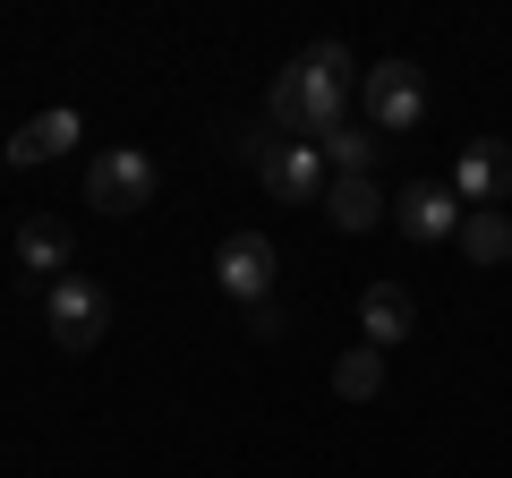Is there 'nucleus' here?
Masks as SVG:
<instances>
[{
	"label": "nucleus",
	"instance_id": "nucleus-1",
	"mask_svg": "<svg viewBox=\"0 0 512 478\" xmlns=\"http://www.w3.org/2000/svg\"><path fill=\"white\" fill-rule=\"evenodd\" d=\"M359 60L342 52V43H308V52L291 60V69L274 77V94H265V120H274L282 137H299V146H325L333 129H350V94H359Z\"/></svg>",
	"mask_w": 512,
	"mask_h": 478
},
{
	"label": "nucleus",
	"instance_id": "nucleus-2",
	"mask_svg": "<svg viewBox=\"0 0 512 478\" xmlns=\"http://www.w3.org/2000/svg\"><path fill=\"white\" fill-rule=\"evenodd\" d=\"M274 274H282V248L265 231H231L214 248V282H222V299H239V308H265V299H274Z\"/></svg>",
	"mask_w": 512,
	"mask_h": 478
},
{
	"label": "nucleus",
	"instance_id": "nucleus-3",
	"mask_svg": "<svg viewBox=\"0 0 512 478\" xmlns=\"http://www.w3.org/2000/svg\"><path fill=\"white\" fill-rule=\"evenodd\" d=\"M86 205L94 214H137V205H154V154L137 146H111L86 163Z\"/></svg>",
	"mask_w": 512,
	"mask_h": 478
},
{
	"label": "nucleus",
	"instance_id": "nucleus-4",
	"mask_svg": "<svg viewBox=\"0 0 512 478\" xmlns=\"http://www.w3.org/2000/svg\"><path fill=\"white\" fill-rule=\"evenodd\" d=\"M359 103H367L376 129H419V120H427V69H419V60H376L367 86H359Z\"/></svg>",
	"mask_w": 512,
	"mask_h": 478
},
{
	"label": "nucleus",
	"instance_id": "nucleus-5",
	"mask_svg": "<svg viewBox=\"0 0 512 478\" xmlns=\"http://www.w3.org/2000/svg\"><path fill=\"white\" fill-rule=\"evenodd\" d=\"M43 325H52L60 350H94V342L111 333V299L94 291L86 274H69V282H52V291H43Z\"/></svg>",
	"mask_w": 512,
	"mask_h": 478
},
{
	"label": "nucleus",
	"instance_id": "nucleus-6",
	"mask_svg": "<svg viewBox=\"0 0 512 478\" xmlns=\"http://www.w3.org/2000/svg\"><path fill=\"white\" fill-rule=\"evenodd\" d=\"M504 188H512V146H504V137H470L461 163H453V197L470 205V214H495Z\"/></svg>",
	"mask_w": 512,
	"mask_h": 478
},
{
	"label": "nucleus",
	"instance_id": "nucleus-7",
	"mask_svg": "<svg viewBox=\"0 0 512 478\" xmlns=\"http://www.w3.org/2000/svg\"><path fill=\"white\" fill-rule=\"evenodd\" d=\"M77 137H86V120H77V111L60 103V111H35V120H26V129L9 137L0 154H9V171H35V163H60V154H69Z\"/></svg>",
	"mask_w": 512,
	"mask_h": 478
},
{
	"label": "nucleus",
	"instance_id": "nucleus-8",
	"mask_svg": "<svg viewBox=\"0 0 512 478\" xmlns=\"http://www.w3.org/2000/svg\"><path fill=\"white\" fill-rule=\"evenodd\" d=\"M410 325H419V299H410L402 282H367V291H359V342L367 350L410 342Z\"/></svg>",
	"mask_w": 512,
	"mask_h": 478
},
{
	"label": "nucleus",
	"instance_id": "nucleus-9",
	"mask_svg": "<svg viewBox=\"0 0 512 478\" xmlns=\"http://www.w3.org/2000/svg\"><path fill=\"white\" fill-rule=\"evenodd\" d=\"M256 180L274 188L282 205H308V197H325V180H333V171H325V154H316V146H299V137H282V146L265 154V171H256Z\"/></svg>",
	"mask_w": 512,
	"mask_h": 478
},
{
	"label": "nucleus",
	"instance_id": "nucleus-10",
	"mask_svg": "<svg viewBox=\"0 0 512 478\" xmlns=\"http://www.w3.org/2000/svg\"><path fill=\"white\" fill-rule=\"evenodd\" d=\"M461 214H470V205H461L453 188H427V180L393 197V222H402V231L419 239V248H427V239H461Z\"/></svg>",
	"mask_w": 512,
	"mask_h": 478
},
{
	"label": "nucleus",
	"instance_id": "nucleus-11",
	"mask_svg": "<svg viewBox=\"0 0 512 478\" xmlns=\"http://www.w3.org/2000/svg\"><path fill=\"white\" fill-rule=\"evenodd\" d=\"M18 274L69 282V222H52V214H26L18 222Z\"/></svg>",
	"mask_w": 512,
	"mask_h": 478
},
{
	"label": "nucleus",
	"instance_id": "nucleus-12",
	"mask_svg": "<svg viewBox=\"0 0 512 478\" xmlns=\"http://www.w3.org/2000/svg\"><path fill=\"white\" fill-rule=\"evenodd\" d=\"M384 214H393V205H384L376 180H325V222L333 231H376Z\"/></svg>",
	"mask_w": 512,
	"mask_h": 478
},
{
	"label": "nucleus",
	"instance_id": "nucleus-13",
	"mask_svg": "<svg viewBox=\"0 0 512 478\" xmlns=\"http://www.w3.org/2000/svg\"><path fill=\"white\" fill-rule=\"evenodd\" d=\"M333 393H342V402H376V393H384V350L350 342L342 359H333Z\"/></svg>",
	"mask_w": 512,
	"mask_h": 478
},
{
	"label": "nucleus",
	"instance_id": "nucleus-14",
	"mask_svg": "<svg viewBox=\"0 0 512 478\" xmlns=\"http://www.w3.org/2000/svg\"><path fill=\"white\" fill-rule=\"evenodd\" d=\"M461 257H470V265H504V257H512L504 205H495V214H461Z\"/></svg>",
	"mask_w": 512,
	"mask_h": 478
},
{
	"label": "nucleus",
	"instance_id": "nucleus-15",
	"mask_svg": "<svg viewBox=\"0 0 512 478\" xmlns=\"http://www.w3.org/2000/svg\"><path fill=\"white\" fill-rule=\"evenodd\" d=\"M282 146V129L274 120H239V129H222V154H231V163H248V171H265V154Z\"/></svg>",
	"mask_w": 512,
	"mask_h": 478
},
{
	"label": "nucleus",
	"instance_id": "nucleus-16",
	"mask_svg": "<svg viewBox=\"0 0 512 478\" xmlns=\"http://www.w3.org/2000/svg\"><path fill=\"white\" fill-rule=\"evenodd\" d=\"M282 325H291V316H282L274 299H265V308H248V333H256V342H282Z\"/></svg>",
	"mask_w": 512,
	"mask_h": 478
}]
</instances>
